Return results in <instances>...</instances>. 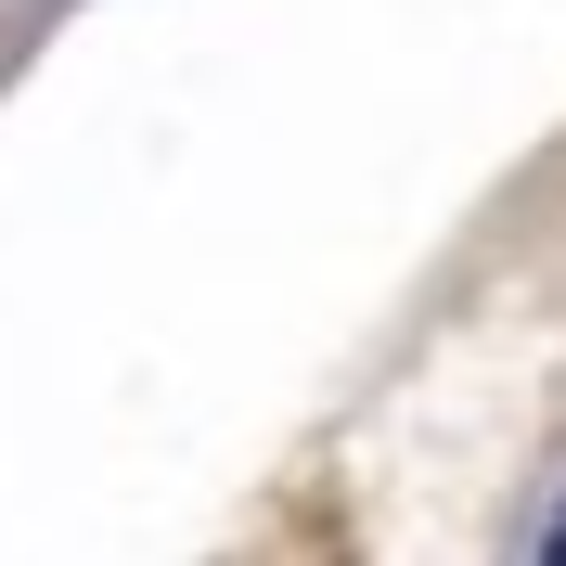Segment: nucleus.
I'll list each match as a JSON object with an SVG mask.
<instances>
[{"label": "nucleus", "instance_id": "1", "mask_svg": "<svg viewBox=\"0 0 566 566\" xmlns=\"http://www.w3.org/2000/svg\"><path fill=\"white\" fill-rule=\"evenodd\" d=\"M541 566H566V515H554V541H541Z\"/></svg>", "mask_w": 566, "mask_h": 566}]
</instances>
